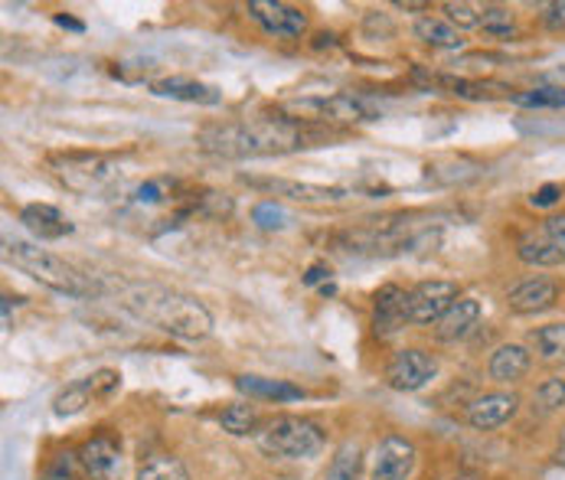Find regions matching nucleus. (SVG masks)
<instances>
[{"instance_id": "1", "label": "nucleus", "mask_w": 565, "mask_h": 480, "mask_svg": "<svg viewBox=\"0 0 565 480\" xmlns=\"http://www.w3.org/2000/svg\"><path fill=\"white\" fill-rule=\"evenodd\" d=\"M324 141V131L314 125H301L291 118H259V122H226L206 125L197 135V144L206 154L219 157H268V154H291L301 148H314Z\"/></svg>"}, {"instance_id": "2", "label": "nucleus", "mask_w": 565, "mask_h": 480, "mask_svg": "<svg viewBox=\"0 0 565 480\" xmlns=\"http://www.w3.org/2000/svg\"><path fill=\"white\" fill-rule=\"evenodd\" d=\"M125 304L138 317H145L148 324H154V327H161L174 337H184V340H200L213 327V314L193 294H184V291H174V288L135 285V288H128Z\"/></svg>"}, {"instance_id": "3", "label": "nucleus", "mask_w": 565, "mask_h": 480, "mask_svg": "<svg viewBox=\"0 0 565 480\" xmlns=\"http://www.w3.org/2000/svg\"><path fill=\"white\" fill-rule=\"evenodd\" d=\"M8 258L27 271L30 278H37L40 285L60 291V294H73V298H92L99 288L96 281H89L79 268H73L70 262H63L60 255L34 245V242H21V239H8Z\"/></svg>"}, {"instance_id": "4", "label": "nucleus", "mask_w": 565, "mask_h": 480, "mask_svg": "<svg viewBox=\"0 0 565 480\" xmlns=\"http://www.w3.org/2000/svg\"><path fill=\"white\" fill-rule=\"evenodd\" d=\"M278 112L301 125H356L373 122L376 109L356 96H307V99H288L278 105Z\"/></svg>"}, {"instance_id": "5", "label": "nucleus", "mask_w": 565, "mask_h": 480, "mask_svg": "<svg viewBox=\"0 0 565 480\" xmlns=\"http://www.w3.org/2000/svg\"><path fill=\"white\" fill-rule=\"evenodd\" d=\"M259 444L272 457H291V460L294 457H314L324 447V431L314 421H307V418L285 415V418H275L262 431Z\"/></svg>"}, {"instance_id": "6", "label": "nucleus", "mask_w": 565, "mask_h": 480, "mask_svg": "<svg viewBox=\"0 0 565 480\" xmlns=\"http://www.w3.org/2000/svg\"><path fill=\"white\" fill-rule=\"evenodd\" d=\"M53 167H56L60 180L79 193H99L118 180L115 164L109 157H99V154H70V157L53 161Z\"/></svg>"}, {"instance_id": "7", "label": "nucleus", "mask_w": 565, "mask_h": 480, "mask_svg": "<svg viewBox=\"0 0 565 480\" xmlns=\"http://www.w3.org/2000/svg\"><path fill=\"white\" fill-rule=\"evenodd\" d=\"M249 187H262L275 197H285L291 203H304V206H340L350 200V190L343 187H321V184H298V180H281V177H246Z\"/></svg>"}, {"instance_id": "8", "label": "nucleus", "mask_w": 565, "mask_h": 480, "mask_svg": "<svg viewBox=\"0 0 565 480\" xmlns=\"http://www.w3.org/2000/svg\"><path fill=\"white\" fill-rule=\"evenodd\" d=\"M435 372H438L435 356L412 346V350H399V353L389 359V366H386V382H389L392 389H399V392H415V389L428 386V382L435 379Z\"/></svg>"}, {"instance_id": "9", "label": "nucleus", "mask_w": 565, "mask_h": 480, "mask_svg": "<svg viewBox=\"0 0 565 480\" xmlns=\"http://www.w3.org/2000/svg\"><path fill=\"white\" fill-rule=\"evenodd\" d=\"M118 386H122V376H118L115 369H99L96 376L66 386V389L53 399V412H56V415H76V412H83L86 405H92L96 399L112 395Z\"/></svg>"}, {"instance_id": "10", "label": "nucleus", "mask_w": 565, "mask_h": 480, "mask_svg": "<svg viewBox=\"0 0 565 480\" xmlns=\"http://www.w3.org/2000/svg\"><path fill=\"white\" fill-rule=\"evenodd\" d=\"M457 301L454 281H422L409 291V320L412 324H431L448 314V307Z\"/></svg>"}, {"instance_id": "11", "label": "nucleus", "mask_w": 565, "mask_h": 480, "mask_svg": "<svg viewBox=\"0 0 565 480\" xmlns=\"http://www.w3.org/2000/svg\"><path fill=\"white\" fill-rule=\"evenodd\" d=\"M249 14L268 37H278V40H298L307 30V17L301 11L288 4H275V0H252Z\"/></svg>"}, {"instance_id": "12", "label": "nucleus", "mask_w": 565, "mask_h": 480, "mask_svg": "<svg viewBox=\"0 0 565 480\" xmlns=\"http://www.w3.org/2000/svg\"><path fill=\"white\" fill-rule=\"evenodd\" d=\"M412 467H415V444L399 434H389L376 447L369 480H409Z\"/></svg>"}, {"instance_id": "13", "label": "nucleus", "mask_w": 565, "mask_h": 480, "mask_svg": "<svg viewBox=\"0 0 565 480\" xmlns=\"http://www.w3.org/2000/svg\"><path fill=\"white\" fill-rule=\"evenodd\" d=\"M409 320V294L395 285H386L376 291V304H373V327L379 337H392L405 327Z\"/></svg>"}, {"instance_id": "14", "label": "nucleus", "mask_w": 565, "mask_h": 480, "mask_svg": "<svg viewBox=\"0 0 565 480\" xmlns=\"http://www.w3.org/2000/svg\"><path fill=\"white\" fill-rule=\"evenodd\" d=\"M555 298H558V281L545 278V275H536V278H526L523 285H516L506 294V304L516 314H539V311L552 307Z\"/></svg>"}, {"instance_id": "15", "label": "nucleus", "mask_w": 565, "mask_h": 480, "mask_svg": "<svg viewBox=\"0 0 565 480\" xmlns=\"http://www.w3.org/2000/svg\"><path fill=\"white\" fill-rule=\"evenodd\" d=\"M516 405H519V399L513 392H487L467 405V421L480 431H490V428H500L503 421H510Z\"/></svg>"}, {"instance_id": "16", "label": "nucleus", "mask_w": 565, "mask_h": 480, "mask_svg": "<svg viewBox=\"0 0 565 480\" xmlns=\"http://www.w3.org/2000/svg\"><path fill=\"white\" fill-rule=\"evenodd\" d=\"M151 92L161 99H177V102H197V105H219V92L213 86H203L187 76H171L161 83H151Z\"/></svg>"}, {"instance_id": "17", "label": "nucleus", "mask_w": 565, "mask_h": 480, "mask_svg": "<svg viewBox=\"0 0 565 480\" xmlns=\"http://www.w3.org/2000/svg\"><path fill=\"white\" fill-rule=\"evenodd\" d=\"M477 320H480V304H477L474 298H457V301L448 307V314L438 320L435 333H438V340L451 343V340L467 337V333L477 327Z\"/></svg>"}, {"instance_id": "18", "label": "nucleus", "mask_w": 565, "mask_h": 480, "mask_svg": "<svg viewBox=\"0 0 565 480\" xmlns=\"http://www.w3.org/2000/svg\"><path fill=\"white\" fill-rule=\"evenodd\" d=\"M21 223L37 236V239H63L73 232V223L50 203H34L21 213Z\"/></svg>"}, {"instance_id": "19", "label": "nucleus", "mask_w": 565, "mask_h": 480, "mask_svg": "<svg viewBox=\"0 0 565 480\" xmlns=\"http://www.w3.org/2000/svg\"><path fill=\"white\" fill-rule=\"evenodd\" d=\"M526 369H529V353L519 343H506L490 356V376L497 382H516L526 376Z\"/></svg>"}, {"instance_id": "20", "label": "nucleus", "mask_w": 565, "mask_h": 480, "mask_svg": "<svg viewBox=\"0 0 565 480\" xmlns=\"http://www.w3.org/2000/svg\"><path fill=\"white\" fill-rule=\"evenodd\" d=\"M83 464L96 477H109L118 467V441L112 434H96L83 447Z\"/></svg>"}, {"instance_id": "21", "label": "nucleus", "mask_w": 565, "mask_h": 480, "mask_svg": "<svg viewBox=\"0 0 565 480\" xmlns=\"http://www.w3.org/2000/svg\"><path fill=\"white\" fill-rule=\"evenodd\" d=\"M236 386L255 399H275V402H291V399H301L304 392L285 379H262V376H239Z\"/></svg>"}, {"instance_id": "22", "label": "nucleus", "mask_w": 565, "mask_h": 480, "mask_svg": "<svg viewBox=\"0 0 565 480\" xmlns=\"http://www.w3.org/2000/svg\"><path fill=\"white\" fill-rule=\"evenodd\" d=\"M529 343L536 346L539 359L545 363H565V324H545L529 333Z\"/></svg>"}, {"instance_id": "23", "label": "nucleus", "mask_w": 565, "mask_h": 480, "mask_svg": "<svg viewBox=\"0 0 565 480\" xmlns=\"http://www.w3.org/2000/svg\"><path fill=\"white\" fill-rule=\"evenodd\" d=\"M415 37L422 40V43H428V47H438V50H461V34L451 27V24H444V21H438V17H425V21H418L415 24Z\"/></svg>"}, {"instance_id": "24", "label": "nucleus", "mask_w": 565, "mask_h": 480, "mask_svg": "<svg viewBox=\"0 0 565 480\" xmlns=\"http://www.w3.org/2000/svg\"><path fill=\"white\" fill-rule=\"evenodd\" d=\"M360 470H363V447L356 441H347L337 447L324 480H360Z\"/></svg>"}, {"instance_id": "25", "label": "nucleus", "mask_w": 565, "mask_h": 480, "mask_svg": "<svg viewBox=\"0 0 565 480\" xmlns=\"http://www.w3.org/2000/svg\"><path fill=\"white\" fill-rule=\"evenodd\" d=\"M516 252H519V258L526 262V265H558L562 258H558V252L552 249V242H549V236L539 229H532V232H526L523 239H519V245H516Z\"/></svg>"}, {"instance_id": "26", "label": "nucleus", "mask_w": 565, "mask_h": 480, "mask_svg": "<svg viewBox=\"0 0 565 480\" xmlns=\"http://www.w3.org/2000/svg\"><path fill=\"white\" fill-rule=\"evenodd\" d=\"M138 480H190V473H187V467L174 454H151L141 464Z\"/></svg>"}, {"instance_id": "27", "label": "nucleus", "mask_w": 565, "mask_h": 480, "mask_svg": "<svg viewBox=\"0 0 565 480\" xmlns=\"http://www.w3.org/2000/svg\"><path fill=\"white\" fill-rule=\"evenodd\" d=\"M431 83H438V86L451 89V92H454V96H461V99H493V96L510 92V89H506V86H500V83H470V79H454V76H435Z\"/></svg>"}, {"instance_id": "28", "label": "nucleus", "mask_w": 565, "mask_h": 480, "mask_svg": "<svg viewBox=\"0 0 565 480\" xmlns=\"http://www.w3.org/2000/svg\"><path fill=\"white\" fill-rule=\"evenodd\" d=\"M219 425L229 431V434H255L259 428V412L252 405H229L223 415H219Z\"/></svg>"}, {"instance_id": "29", "label": "nucleus", "mask_w": 565, "mask_h": 480, "mask_svg": "<svg viewBox=\"0 0 565 480\" xmlns=\"http://www.w3.org/2000/svg\"><path fill=\"white\" fill-rule=\"evenodd\" d=\"M513 102L516 105H526V109H565V89L542 86V89H529V92L513 96Z\"/></svg>"}, {"instance_id": "30", "label": "nucleus", "mask_w": 565, "mask_h": 480, "mask_svg": "<svg viewBox=\"0 0 565 480\" xmlns=\"http://www.w3.org/2000/svg\"><path fill=\"white\" fill-rule=\"evenodd\" d=\"M536 405L542 412H555L558 405H565V379H545L536 389Z\"/></svg>"}, {"instance_id": "31", "label": "nucleus", "mask_w": 565, "mask_h": 480, "mask_svg": "<svg viewBox=\"0 0 565 480\" xmlns=\"http://www.w3.org/2000/svg\"><path fill=\"white\" fill-rule=\"evenodd\" d=\"M480 27H484L490 37H513V17H510V11H503V8H487L484 17H480Z\"/></svg>"}, {"instance_id": "32", "label": "nucleus", "mask_w": 565, "mask_h": 480, "mask_svg": "<svg viewBox=\"0 0 565 480\" xmlns=\"http://www.w3.org/2000/svg\"><path fill=\"white\" fill-rule=\"evenodd\" d=\"M252 219L262 226V229H285L291 219H288V213L278 206V203H259L255 206V213H252Z\"/></svg>"}, {"instance_id": "33", "label": "nucleus", "mask_w": 565, "mask_h": 480, "mask_svg": "<svg viewBox=\"0 0 565 480\" xmlns=\"http://www.w3.org/2000/svg\"><path fill=\"white\" fill-rule=\"evenodd\" d=\"M542 232L549 236L552 249H555L558 258L565 262V216H549V219L542 223Z\"/></svg>"}, {"instance_id": "34", "label": "nucleus", "mask_w": 565, "mask_h": 480, "mask_svg": "<svg viewBox=\"0 0 565 480\" xmlns=\"http://www.w3.org/2000/svg\"><path fill=\"white\" fill-rule=\"evenodd\" d=\"M444 14L457 27H480V17L470 4H444Z\"/></svg>"}, {"instance_id": "35", "label": "nucleus", "mask_w": 565, "mask_h": 480, "mask_svg": "<svg viewBox=\"0 0 565 480\" xmlns=\"http://www.w3.org/2000/svg\"><path fill=\"white\" fill-rule=\"evenodd\" d=\"M164 197H171V184H167V180H148V184H141L138 193H135L138 203H161Z\"/></svg>"}, {"instance_id": "36", "label": "nucleus", "mask_w": 565, "mask_h": 480, "mask_svg": "<svg viewBox=\"0 0 565 480\" xmlns=\"http://www.w3.org/2000/svg\"><path fill=\"white\" fill-rule=\"evenodd\" d=\"M542 24H545V30H552V34L565 30V0H555V4H545V8H542Z\"/></svg>"}, {"instance_id": "37", "label": "nucleus", "mask_w": 565, "mask_h": 480, "mask_svg": "<svg viewBox=\"0 0 565 480\" xmlns=\"http://www.w3.org/2000/svg\"><path fill=\"white\" fill-rule=\"evenodd\" d=\"M47 480H79V473H76V460H73V454H63L53 467H50V473H47Z\"/></svg>"}, {"instance_id": "38", "label": "nucleus", "mask_w": 565, "mask_h": 480, "mask_svg": "<svg viewBox=\"0 0 565 480\" xmlns=\"http://www.w3.org/2000/svg\"><path fill=\"white\" fill-rule=\"evenodd\" d=\"M558 197H562V187L558 184H545V187H539L532 193V206H552V203H558Z\"/></svg>"}, {"instance_id": "39", "label": "nucleus", "mask_w": 565, "mask_h": 480, "mask_svg": "<svg viewBox=\"0 0 565 480\" xmlns=\"http://www.w3.org/2000/svg\"><path fill=\"white\" fill-rule=\"evenodd\" d=\"M327 275H330V271H327L324 265H314V268L307 271V278H304V281H307V285H317V281H321V278H327Z\"/></svg>"}, {"instance_id": "40", "label": "nucleus", "mask_w": 565, "mask_h": 480, "mask_svg": "<svg viewBox=\"0 0 565 480\" xmlns=\"http://www.w3.org/2000/svg\"><path fill=\"white\" fill-rule=\"evenodd\" d=\"M56 24H60V27H70V30H83V24H79V21H73V17H63V14L56 17Z\"/></svg>"}, {"instance_id": "41", "label": "nucleus", "mask_w": 565, "mask_h": 480, "mask_svg": "<svg viewBox=\"0 0 565 480\" xmlns=\"http://www.w3.org/2000/svg\"><path fill=\"white\" fill-rule=\"evenodd\" d=\"M454 480H477V477H470V473H461V477H454Z\"/></svg>"}, {"instance_id": "42", "label": "nucleus", "mask_w": 565, "mask_h": 480, "mask_svg": "<svg viewBox=\"0 0 565 480\" xmlns=\"http://www.w3.org/2000/svg\"><path fill=\"white\" fill-rule=\"evenodd\" d=\"M562 460H565V431H562Z\"/></svg>"}]
</instances>
